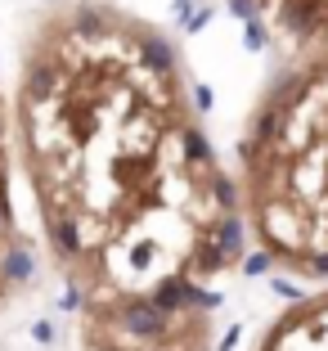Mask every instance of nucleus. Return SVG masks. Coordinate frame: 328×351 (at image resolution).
Masks as SVG:
<instances>
[{
	"label": "nucleus",
	"instance_id": "nucleus-1",
	"mask_svg": "<svg viewBox=\"0 0 328 351\" xmlns=\"http://www.w3.org/2000/svg\"><path fill=\"white\" fill-rule=\"evenodd\" d=\"M10 122L72 306H216L243 252V207L162 27L103 0L45 10L23 41Z\"/></svg>",
	"mask_w": 328,
	"mask_h": 351
},
{
	"label": "nucleus",
	"instance_id": "nucleus-2",
	"mask_svg": "<svg viewBox=\"0 0 328 351\" xmlns=\"http://www.w3.org/2000/svg\"><path fill=\"white\" fill-rule=\"evenodd\" d=\"M243 230L288 275L328 284V50L292 59L238 140Z\"/></svg>",
	"mask_w": 328,
	"mask_h": 351
},
{
	"label": "nucleus",
	"instance_id": "nucleus-3",
	"mask_svg": "<svg viewBox=\"0 0 328 351\" xmlns=\"http://www.w3.org/2000/svg\"><path fill=\"white\" fill-rule=\"evenodd\" d=\"M216 306L189 302H81V351H212Z\"/></svg>",
	"mask_w": 328,
	"mask_h": 351
},
{
	"label": "nucleus",
	"instance_id": "nucleus-4",
	"mask_svg": "<svg viewBox=\"0 0 328 351\" xmlns=\"http://www.w3.org/2000/svg\"><path fill=\"white\" fill-rule=\"evenodd\" d=\"M234 10L292 59L328 50V0H234Z\"/></svg>",
	"mask_w": 328,
	"mask_h": 351
},
{
	"label": "nucleus",
	"instance_id": "nucleus-5",
	"mask_svg": "<svg viewBox=\"0 0 328 351\" xmlns=\"http://www.w3.org/2000/svg\"><path fill=\"white\" fill-rule=\"evenodd\" d=\"M10 145H14V122L5 117V95H0V306L10 293L27 279L31 261L23 248L18 221H14V194H10Z\"/></svg>",
	"mask_w": 328,
	"mask_h": 351
},
{
	"label": "nucleus",
	"instance_id": "nucleus-6",
	"mask_svg": "<svg viewBox=\"0 0 328 351\" xmlns=\"http://www.w3.org/2000/svg\"><path fill=\"white\" fill-rule=\"evenodd\" d=\"M257 351H328V289L288 306L261 333Z\"/></svg>",
	"mask_w": 328,
	"mask_h": 351
}]
</instances>
